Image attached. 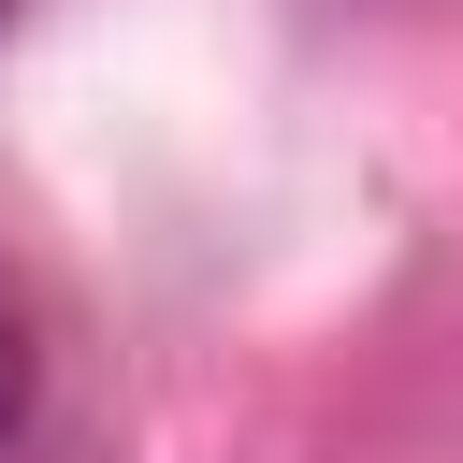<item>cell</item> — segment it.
<instances>
[{"label":"cell","mask_w":463,"mask_h":463,"mask_svg":"<svg viewBox=\"0 0 463 463\" xmlns=\"http://www.w3.org/2000/svg\"><path fill=\"white\" fill-rule=\"evenodd\" d=\"M29 449V318L0 304V463Z\"/></svg>","instance_id":"1"}]
</instances>
